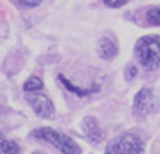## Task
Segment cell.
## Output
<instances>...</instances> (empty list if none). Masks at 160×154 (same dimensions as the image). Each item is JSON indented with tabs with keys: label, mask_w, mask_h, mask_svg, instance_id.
Segmentation results:
<instances>
[{
	"label": "cell",
	"mask_w": 160,
	"mask_h": 154,
	"mask_svg": "<svg viewBox=\"0 0 160 154\" xmlns=\"http://www.w3.org/2000/svg\"><path fill=\"white\" fill-rule=\"evenodd\" d=\"M138 61L146 71H157L160 66V43L157 35L143 36L135 44Z\"/></svg>",
	"instance_id": "6da1fadb"
},
{
	"label": "cell",
	"mask_w": 160,
	"mask_h": 154,
	"mask_svg": "<svg viewBox=\"0 0 160 154\" xmlns=\"http://www.w3.org/2000/svg\"><path fill=\"white\" fill-rule=\"evenodd\" d=\"M33 137L42 140V141H49L52 143L60 152L63 154H80V148L77 146V143L69 138L68 135H64L63 132H58L52 127H41L36 129L33 132Z\"/></svg>",
	"instance_id": "7a4b0ae2"
},
{
	"label": "cell",
	"mask_w": 160,
	"mask_h": 154,
	"mask_svg": "<svg viewBox=\"0 0 160 154\" xmlns=\"http://www.w3.org/2000/svg\"><path fill=\"white\" fill-rule=\"evenodd\" d=\"M143 141L133 134L118 135L107 146V154H143Z\"/></svg>",
	"instance_id": "3957f363"
},
{
	"label": "cell",
	"mask_w": 160,
	"mask_h": 154,
	"mask_svg": "<svg viewBox=\"0 0 160 154\" xmlns=\"http://www.w3.org/2000/svg\"><path fill=\"white\" fill-rule=\"evenodd\" d=\"M157 109V98L151 88H141L133 99V112L140 115L152 113Z\"/></svg>",
	"instance_id": "277c9868"
},
{
	"label": "cell",
	"mask_w": 160,
	"mask_h": 154,
	"mask_svg": "<svg viewBox=\"0 0 160 154\" xmlns=\"http://www.w3.org/2000/svg\"><path fill=\"white\" fill-rule=\"evenodd\" d=\"M27 101H28L30 107L35 110V113H36L39 118H52V116H53L55 107H53L52 101H50L47 96L39 95V93L27 95Z\"/></svg>",
	"instance_id": "5b68a950"
},
{
	"label": "cell",
	"mask_w": 160,
	"mask_h": 154,
	"mask_svg": "<svg viewBox=\"0 0 160 154\" xmlns=\"http://www.w3.org/2000/svg\"><path fill=\"white\" fill-rule=\"evenodd\" d=\"M83 132L87 135V138L91 141V143H99L102 138H104V132L102 129L99 127L98 121L91 116L85 118L83 120Z\"/></svg>",
	"instance_id": "8992f818"
},
{
	"label": "cell",
	"mask_w": 160,
	"mask_h": 154,
	"mask_svg": "<svg viewBox=\"0 0 160 154\" xmlns=\"http://www.w3.org/2000/svg\"><path fill=\"white\" fill-rule=\"evenodd\" d=\"M58 82H61L68 91H71V93L77 95L78 98H85V96H88V95H93V93L99 91V87H101V85H98V84H94L91 88H80V87H75V85H72V84L66 79V77H64L63 74H60V75H58Z\"/></svg>",
	"instance_id": "52a82bcc"
},
{
	"label": "cell",
	"mask_w": 160,
	"mask_h": 154,
	"mask_svg": "<svg viewBox=\"0 0 160 154\" xmlns=\"http://www.w3.org/2000/svg\"><path fill=\"white\" fill-rule=\"evenodd\" d=\"M98 52H99V55L104 60H110V58H113L118 54V47H116V44H115V41L112 38L102 36L99 44H98Z\"/></svg>",
	"instance_id": "ba28073f"
},
{
	"label": "cell",
	"mask_w": 160,
	"mask_h": 154,
	"mask_svg": "<svg viewBox=\"0 0 160 154\" xmlns=\"http://www.w3.org/2000/svg\"><path fill=\"white\" fill-rule=\"evenodd\" d=\"M0 151L3 154H21V148L16 141L7 138L2 132H0Z\"/></svg>",
	"instance_id": "9c48e42d"
},
{
	"label": "cell",
	"mask_w": 160,
	"mask_h": 154,
	"mask_svg": "<svg viewBox=\"0 0 160 154\" xmlns=\"http://www.w3.org/2000/svg\"><path fill=\"white\" fill-rule=\"evenodd\" d=\"M42 88V80L39 79V77H30V79L24 84V90L30 95L33 91H39Z\"/></svg>",
	"instance_id": "30bf717a"
},
{
	"label": "cell",
	"mask_w": 160,
	"mask_h": 154,
	"mask_svg": "<svg viewBox=\"0 0 160 154\" xmlns=\"http://www.w3.org/2000/svg\"><path fill=\"white\" fill-rule=\"evenodd\" d=\"M146 19L151 25H158L160 24V8H151L148 13H146Z\"/></svg>",
	"instance_id": "8fae6325"
},
{
	"label": "cell",
	"mask_w": 160,
	"mask_h": 154,
	"mask_svg": "<svg viewBox=\"0 0 160 154\" xmlns=\"http://www.w3.org/2000/svg\"><path fill=\"white\" fill-rule=\"evenodd\" d=\"M135 75H137V68L132 64V66H129V68H127V79H129V80H132Z\"/></svg>",
	"instance_id": "7c38bea8"
},
{
	"label": "cell",
	"mask_w": 160,
	"mask_h": 154,
	"mask_svg": "<svg viewBox=\"0 0 160 154\" xmlns=\"http://www.w3.org/2000/svg\"><path fill=\"white\" fill-rule=\"evenodd\" d=\"M104 3L107 7H110V8H118V7H124L126 5V2H122V0H121V2H108V0H105Z\"/></svg>",
	"instance_id": "4fadbf2b"
},
{
	"label": "cell",
	"mask_w": 160,
	"mask_h": 154,
	"mask_svg": "<svg viewBox=\"0 0 160 154\" xmlns=\"http://www.w3.org/2000/svg\"><path fill=\"white\" fill-rule=\"evenodd\" d=\"M21 7H27V8H35L39 5V2H18Z\"/></svg>",
	"instance_id": "5bb4252c"
},
{
	"label": "cell",
	"mask_w": 160,
	"mask_h": 154,
	"mask_svg": "<svg viewBox=\"0 0 160 154\" xmlns=\"http://www.w3.org/2000/svg\"><path fill=\"white\" fill-rule=\"evenodd\" d=\"M35 154H42V152H35Z\"/></svg>",
	"instance_id": "9a60e30c"
}]
</instances>
